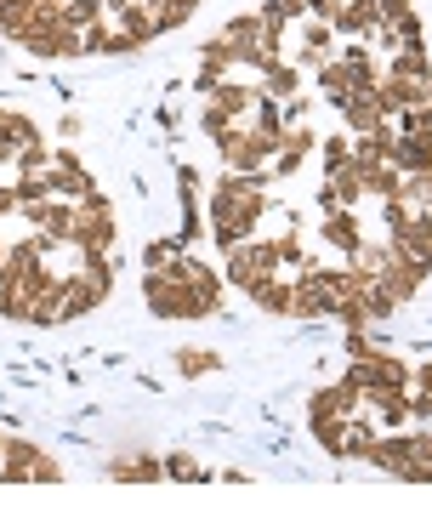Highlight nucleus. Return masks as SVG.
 <instances>
[{
  "instance_id": "nucleus-27",
  "label": "nucleus",
  "mask_w": 432,
  "mask_h": 512,
  "mask_svg": "<svg viewBox=\"0 0 432 512\" xmlns=\"http://www.w3.org/2000/svg\"><path fill=\"white\" fill-rule=\"evenodd\" d=\"M415 387H421V393H432V359H421V365H415Z\"/></svg>"
},
{
  "instance_id": "nucleus-25",
  "label": "nucleus",
  "mask_w": 432,
  "mask_h": 512,
  "mask_svg": "<svg viewBox=\"0 0 432 512\" xmlns=\"http://www.w3.org/2000/svg\"><path fill=\"white\" fill-rule=\"evenodd\" d=\"M165 478H188V484H199V478H205V467H199V461H188V456H171V461H165Z\"/></svg>"
},
{
  "instance_id": "nucleus-22",
  "label": "nucleus",
  "mask_w": 432,
  "mask_h": 512,
  "mask_svg": "<svg viewBox=\"0 0 432 512\" xmlns=\"http://www.w3.org/2000/svg\"><path fill=\"white\" fill-rule=\"evenodd\" d=\"M171 365H177V376H188V382H199V376H211V370L222 365V359H216L211 348H177V359H171Z\"/></svg>"
},
{
  "instance_id": "nucleus-14",
  "label": "nucleus",
  "mask_w": 432,
  "mask_h": 512,
  "mask_svg": "<svg viewBox=\"0 0 432 512\" xmlns=\"http://www.w3.org/2000/svg\"><path fill=\"white\" fill-rule=\"evenodd\" d=\"M234 69H239L234 46H228L222 35H211L205 46H199V74H194V86H199V92H211V86H222V80H234Z\"/></svg>"
},
{
  "instance_id": "nucleus-2",
  "label": "nucleus",
  "mask_w": 432,
  "mask_h": 512,
  "mask_svg": "<svg viewBox=\"0 0 432 512\" xmlns=\"http://www.w3.org/2000/svg\"><path fill=\"white\" fill-rule=\"evenodd\" d=\"M285 262H279V251H273V239L268 234H251V239H239V245H228L222 251V279L228 285H239V291H256L268 274H279Z\"/></svg>"
},
{
  "instance_id": "nucleus-10",
  "label": "nucleus",
  "mask_w": 432,
  "mask_h": 512,
  "mask_svg": "<svg viewBox=\"0 0 432 512\" xmlns=\"http://www.w3.org/2000/svg\"><path fill=\"white\" fill-rule=\"evenodd\" d=\"M46 188H52L57 200H91V194H97V183H91V171L80 160H74L69 148H52V154H46Z\"/></svg>"
},
{
  "instance_id": "nucleus-1",
  "label": "nucleus",
  "mask_w": 432,
  "mask_h": 512,
  "mask_svg": "<svg viewBox=\"0 0 432 512\" xmlns=\"http://www.w3.org/2000/svg\"><path fill=\"white\" fill-rule=\"evenodd\" d=\"M262 183L268 177H245V171H228L222 183L211 188V234L216 245L228 251V245H239V239L262 234V217H268V194H262Z\"/></svg>"
},
{
  "instance_id": "nucleus-18",
  "label": "nucleus",
  "mask_w": 432,
  "mask_h": 512,
  "mask_svg": "<svg viewBox=\"0 0 432 512\" xmlns=\"http://www.w3.org/2000/svg\"><path fill=\"white\" fill-rule=\"evenodd\" d=\"M256 92H268V97H279V103H285V97L302 92V69H296V63H285V57H273V63H262V69H256Z\"/></svg>"
},
{
  "instance_id": "nucleus-20",
  "label": "nucleus",
  "mask_w": 432,
  "mask_h": 512,
  "mask_svg": "<svg viewBox=\"0 0 432 512\" xmlns=\"http://www.w3.org/2000/svg\"><path fill=\"white\" fill-rule=\"evenodd\" d=\"M370 12H376V23L398 29L404 40H421V23H415V6H410V0H370Z\"/></svg>"
},
{
  "instance_id": "nucleus-24",
  "label": "nucleus",
  "mask_w": 432,
  "mask_h": 512,
  "mask_svg": "<svg viewBox=\"0 0 432 512\" xmlns=\"http://www.w3.org/2000/svg\"><path fill=\"white\" fill-rule=\"evenodd\" d=\"M319 154H324V165L336 171V165H347V160H353V137H324V143H319Z\"/></svg>"
},
{
  "instance_id": "nucleus-9",
  "label": "nucleus",
  "mask_w": 432,
  "mask_h": 512,
  "mask_svg": "<svg viewBox=\"0 0 432 512\" xmlns=\"http://www.w3.org/2000/svg\"><path fill=\"white\" fill-rule=\"evenodd\" d=\"M74 245L80 251H108L114 245V205L103 194H91V200L74 205Z\"/></svg>"
},
{
  "instance_id": "nucleus-4",
  "label": "nucleus",
  "mask_w": 432,
  "mask_h": 512,
  "mask_svg": "<svg viewBox=\"0 0 432 512\" xmlns=\"http://www.w3.org/2000/svg\"><path fill=\"white\" fill-rule=\"evenodd\" d=\"M251 103H256V74H251V69H239L234 80L211 86V92H205V109H199V126H205V137H216V131L239 126Z\"/></svg>"
},
{
  "instance_id": "nucleus-21",
  "label": "nucleus",
  "mask_w": 432,
  "mask_h": 512,
  "mask_svg": "<svg viewBox=\"0 0 432 512\" xmlns=\"http://www.w3.org/2000/svg\"><path fill=\"white\" fill-rule=\"evenodd\" d=\"M108 478H120V484H160V478H165V461L120 456V461H108Z\"/></svg>"
},
{
  "instance_id": "nucleus-26",
  "label": "nucleus",
  "mask_w": 432,
  "mask_h": 512,
  "mask_svg": "<svg viewBox=\"0 0 432 512\" xmlns=\"http://www.w3.org/2000/svg\"><path fill=\"white\" fill-rule=\"evenodd\" d=\"M18 183H0V217H18Z\"/></svg>"
},
{
  "instance_id": "nucleus-12",
  "label": "nucleus",
  "mask_w": 432,
  "mask_h": 512,
  "mask_svg": "<svg viewBox=\"0 0 432 512\" xmlns=\"http://www.w3.org/2000/svg\"><path fill=\"white\" fill-rule=\"evenodd\" d=\"M387 245H393L398 256H410L415 268H427V274H432V217H427V211L398 217L393 228H387Z\"/></svg>"
},
{
  "instance_id": "nucleus-15",
  "label": "nucleus",
  "mask_w": 432,
  "mask_h": 512,
  "mask_svg": "<svg viewBox=\"0 0 432 512\" xmlns=\"http://www.w3.org/2000/svg\"><path fill=\"white\" fill-rule=\"evenodd\" d=\"M319 239H324V251H336L347 262V256L359 251L364 239V222H359V211H330V217H324V228H319Z\"/></svg>"
},
{
  "instance_id": "nucleus-19",
  "label": "nucleus",
  "mask_w": 432,
  "mask_h": 512,
  "mask_svg": "<svg viewBox=\"0 0 432 512\" xmlns=\"http://www.w3.org/2000/svg\"><path fill=\"white\" fill-rule=\"evenodd\" d=\"M245 131H256V137H268V143H279V131H285V109H279V97L256 92V103L245 109V120H239Z\"/></svg>"
},
{
  "instance_id": "nucleus-6",
  "label": "nucleus",
  "mask_w": 432,
  "mask_h": 512,
  "mask_svg": "<svg viewBox=\"0 0 432 512\" xmlns=\"http://www.w3.org/2000/svg\"><path fill=\"white\" fill-rule=\"evenodd\" d=\"M211 143H216V154H222V165H228V171L268 177V160H273L268 137H256V131H245V126H228V131H216Z\"/></svg>"
},
{
  "instance_id": "nucleus-16",
  "label": "nucleus",
  "mask_w": 432,
  "mask_h": 512,
  "mask_svg": "<svg viewBox=\"0 0 432 512\" xmlns=\"http://www.w3.org/2000/svg\"><path fill=\"white\" fill-rule=\"evenodd\" d=\"M256 302V308L262 313H273V319H290V296H296V274H285V268H279V274H268L262 279V285H256V291H245Z\"/></svg>"
},
{
  "instance_id": "nucleus-8",
  "label": "nucleus",
  "mask_w": 432,
  "mask_h": 512,
  "mask_svg": "<svg viewBox=\"0 0 432 512\" xmlns=\"http://www.w3.org/2000/svg\"><path fill=\"white\" fill-rule=\"evenodd\" d=\"M336 114H342V126L353 131V137L393 126V109H387V97H381V80H376V86H364V92H353V97H342Z\"/></svg>"
},
{
  "instance_id": "nucleus-13",
  "label": "nucleus",
  "mask_w": 432,
  "mask_h": 512,
  "mask_svg": "<svg viewBox=\"0 0 432 512\" xmlns=\"http://www.w3.org/2000/svg\"><path fill=\"white\" fill-rule=\"evenodd\" d=\"M182 285H188V319H211L222 308V274L194 262V256H182Z\"/></svg>"
},
{
  "instance_id": "nucleus-11",
  "label": "nucleus",
  "mask_w": 432,
  "mask_h": 512,
  "mask_svg": "<svg viewBox=\"0 0 432 512\" xmlns=\"http://www.w3.org/2000/svg\"><path fill=\"white\" fill-rule=\"evenodd\" d=\"M370 200L364 194V171H359V160H347V165H336L330 177L319 183V211L330 217V211H359V205Z\"/></svg>"
},
{
  "instance_id": "nucleus-7",
  "label": "nucleus",
  "mask_w": 432,
  "mask_h": 512,
  "mask_svg": "<svg viewBox=\"0 0 432 512\" xmlns=\"http://www.w3.org/2000/svg\"><path fill=\"white\" fill-rule=\"evenodd\" d=\"M370 461H376L381 473H393V478H410V484H432L427 461L415 456V433H410V427H398V433H381L376 450H370Z\"/></svg>"
},
{
  "instance_id": "nucleus-23",
  "label": "nucleus",
  "mask_w": 432,
  "mask_h": 512,
  "mask_svg": "<svg viewBox=\"0 0 432 512\" xmlns=\"http://www.w3.org/2000/svg\"><path fill=\"white\" fill-rule=\"evenodd\" d=\"M393 120H398V131H432V97H415L410 109H398Z\"/></svg>"
},
{
  "instance_id": "nucleus-17",
  "label": "nucleus",
  "mask_w": 432,
  "mask_h": 512,
  "mask_svg": "<svg viewBox=\"0 0 432 512\" xmlns=\"http://www.w3.org/2000/svg\"><path fill=\"white\" fill-rule=\"evenodd\" d=\"M398 171H432V131H393Z\"/></svg>"
},
{
  "instance_id": "nucleus-5",
  "label": "nucleus",
  "mask_w": 432,
  "mask_h": 512,
  "mask_svg": "<svg viewBox=\"0 0 432 512\" xmlns=\"http://www.w3.org/2000/svg\"><path fill=\"white\" fill-rule=\"evenodd\" d=\"M57 478H63V467L40 444H29V439L0 444V484H57Z\"/></svg>"
},
{
  "instance_id": "nucleus-3",
  "label": "nucleus",
  "mask_w": 432,
  "mask_h": 512,
  "mask_svg": "<svg viewBox=\"0 0 432 512\" xmlns=\"http://www.w3.org/2000/svg\"><path fill=\"white\" fill-rule=\"evenodd\" d=\"M222 40L234 46L239 69H251V74L279 57V23H273L268 12H245V18H234L228 29H222Z\"/></svg>"
}]
</instances>
